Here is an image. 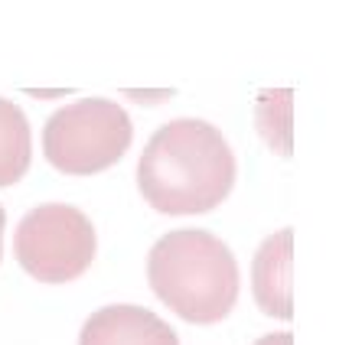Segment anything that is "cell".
<instances>
[{
    "label": "cell",
    "mask_w": 362,
    "mask_h": 345,
    "mask_svg": "<svg viewBox=\"0 0 362 345\" xmlns=\"http://www.w3.org/2000/svg\"><path fill=\"white\" fill-rule=\"evenodd\" d=\"M4 225H7V212L0 205V254H4Z\"/></svg>",
    "instance_id": "9c48e42d"
},
{
    "label": "cell",
    "mask_w": 362,
    "mask_h": 345,
    "mask_svg": "<svg viewBox=\"0 0 362 345\" xmlns=\"http://www.w3.org/2000/svg\"><path fill=\"white\" fill-rule=\"evenodd\" d=\"M291 332H268V336H262L255 345H291Z\"/></svg>",
    "instance_id": "ba28073f"
},
{
    "label": "cell",
    "mask_w": 362,
    "mask_h": 345,
    "mask_svg": "<svg viewBox=\"0 0 362 345\" xmlns=\"http://www.w3.org/2000/svg\"><path fill=\"white\" fill-rule=\"evenodd\" d=\"M134 127L111 98H78L62 104L42 124V157L69 176H88L115 167L131 147Z\"/></svg>",
    "instance_id": "3957f363"
},
{
    "label": "cell",
    "mask_w": 362,
    "mask_h": 345,
    "mask_svg": "<svg viewBox=\"0 0 362 345\" xmlns=\"http://www.w3.org/2000/svg\"><path fill=\"white\" fill-rule=\"evenodd\" d=\"M33 160V134L23 108L10 98H0V186L23 179Z\"/></svg>",
    "instance_id": "52a82bcc"
},
{
    "label": "cell",
    "mask_w": 362,
    "mask_h": 345,
    "mask_svg": "<svg viewBox=\"0 0 362 345\" xmlns=\"http://www.w3.org/2000/svg\"><path fill=\"white\" fill-rule=\"evenodd\" d=\"M95 225L69 202H42L20 219L13 231V254L20 267L42 284H69L95 261Z\"/></svg>",
    "instance_id": "277c9868"
},
{
    "label": "cell",
    "mask_w": 362,
    "mask_h": 345,
    "mask_svg": "<svg viewBox=\"0 0 362 345\" xmlns=\"http://www.w3.org/2000/svg\"><path fill=\"white\" fill-rule=\"evenodd\" d=\"M291 228H281L271 238H264L255 251L252 261V293L255 303L262 306L268 316L291 320L294 306H291Z\"/></svg>",
    "instance_id": "8992f818"
},
{
    "label": "cell",
    "mask_w": 362,
    "mask_h": 345,
    "mask_svg": "<svg viewBox=\"0 0 362 345\" xmlns=\"http://www.w3.org/2000/svg\"><path fill=\"white\" fill-rule=\"evenodd\" d=\"M147 284L180 320L222 322L238 300V264L222 238L206 228H173L147 254Z\"/></svg>",
    "instance_id": "7a4b0ae2"
},
{
    "label": "cell",
    "mask_w": 362,
    "mask_h": 345,
    "mask_svg": "<svg viewBox=\"0 0 362 345\" xmlns=\"http://www.w3.org/2000/svg\"><path fill=\"white\" fill-rule=\"evenodd\" d=\"M78 345H180V339L157 313L134 303H111L85 320Z\"/></svg>",
    "instance_id": "5b68a950"
},
{
    "label": "cell",
    "mask_w": 362,
    "mask_h": 345,
    "mask_svg": "<svg viewBox=\"0 0 362 345\" xmlns=\"http://www.w3.org/2000/svg\"><path fill=\"white\" fill-rule=\"evenodd\" d=\"M137 186L163 215L209 212L235 186V153L226 134L202 118H173L157 127L137 160Z\"/></svg>",
    "instance_id": "6da1fadb"
}]
</instances>
